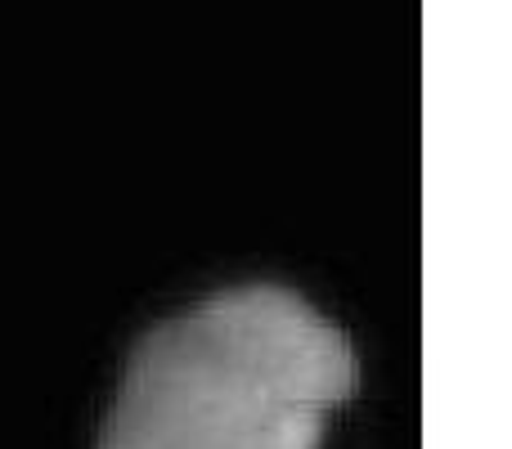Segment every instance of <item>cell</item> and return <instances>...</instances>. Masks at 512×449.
Wrapping results in <instances>:
<instances>
[{"instance_id":"cell-1","label":"cell","mask_w":512,"mask_h":449,"mask_svg":"<svg viewBox=\"0 0 512 449\" xmlns=\"http://www.w3.org/2000/svg\"><path fill=\"white\" fill-rule=\"evenodd\" d=\"M355 387L351 337L315 301L239 283L135 342L99 449H319Z\"/></svg>"}]
</instances>
